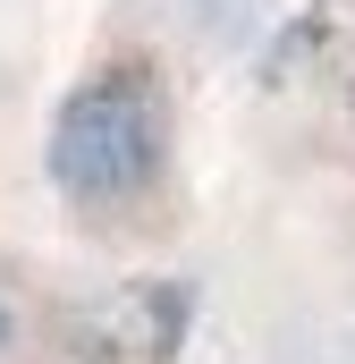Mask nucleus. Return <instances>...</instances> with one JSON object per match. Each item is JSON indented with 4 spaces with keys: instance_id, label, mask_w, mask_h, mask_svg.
<instances>
[{
    "instance_id": "obj_1",
    "label": "nucleus",
    "mask_w": 355,
    "mask_h": 364,
    "mask_svg": "<svg viewBox=\"0 0 355 364\" xmlns=\"http://www.w3.org/2000/svg\"><path fill=\"white\" fill-rule=\"evenodd\" d=\"M51 186L85 212H127L170 170V93L153 68H93L51 119Z\"/></svg>"
},
{
    "instance_id": "obj_2",
    "label": "nucleus",
    "mask_w": 355,
    "mask_h": 364,
    "mask_svg": "<svg viewBox=\"0 0 355 364\" xmlns=\"http://www.w3.org/2000/svg\"><path fill=\"white\" fill-rule=\"evenodd\" d=\"M0 348H9V305H0Z\"/></svg>"
}]
</instances>
